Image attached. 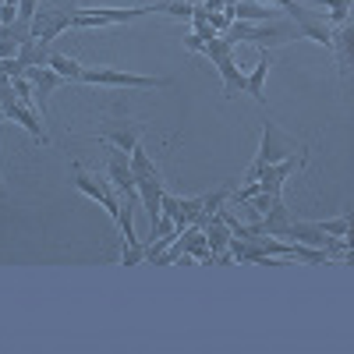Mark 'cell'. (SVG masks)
Listing matches in <instances>:
<instances>
[{"label": "cell", "instance_id": "obj_2", "mask_svg": "<svg viewBox=\"0 0 354 354\" xmlns=\"http://www.w3.org/2000/svg\"><path fill=\"white\" fill-rule=\"evenodd\" d=\"M198 53H205V57H209V61L216 64V71H220V78H223V85H227V96L241 93V88H245V75L234 68V46H230L223 36H216V39H209V43H202Z\"/></svg>", "mask_w": 354, "mask_h": 354}, {"label": "cell", "instance_id": "obj_7", "mask_svg": "<svg viewBox=\"0 0 354 354\" xmlns=\"http://www.w3.org/2000/svg\"><path fill=\"white\" fill-rule=\"evenodd\" d=\"M0 106H4V117H8V121H18L21 128H28V135H32L36 142H50V138H46V128H43V121H39V117H36V110H32V103H18L15 96H8V100L0 103Z\"/></svg>", "mask_w": 354, "mask_h": 354}, {"label": "cell", "instance_id": "obj_3", "mask_svg": "<svg viewBox=\"0 0 354 354\" xmlns=\"http://www.w3.org/2000/svg\"><path fill=\"white\" fill-rule=\"evenodd\" d=\"M88 85H128V88H167L170 78H149V75H128V71H113V68H82V78Z\"/></svg>", "mask_w": 354, "mask_h": 354}, {"label": "cell", "instance_id": "obj_10", "mask_svg": "<svg viewBox=\"0 0 354 354\" xmlns=\"http://www.w3.org/2000/svg\"><path fill=\"white\" fill-rule=\"evenodd\" d=\"M25 78L32 82V100H36V106L46 110V96L53 93L57 85H61V75H57L53 68H46V64H39V68H25Z\"/></svg>", "mask_w": 354, "mask_h": 354}, {"label": "cell", "instance_id": "obj_11", "mask_svg": "<svg viewBox=\"0 0 354 354\" xmlns=\"http://www.w3.org/2000/svg\"><path fill=\"white\" fill-rule=\"evenodd\" d=\"M287 156H290V142L280 138L273 124H262V145H259V156H255V160H262V163H280V160H287Z\"/></svg>", "mask_w": 354, "mask_h": 354}, {"label": "cell", "instance_id": "obj_5", "mask_svg": "<svg viewBox=\"0 0 354 354\" xmlns=\"http://www.w3.org/2000/svg\"><path fill=\"white\" fill-rule=\"evenodd\" d=\"M106 174H110V181L121 188V198H138L135 174H131V156H124V149H117V145H113V153L106 160Z\"/></svg>", "mask_w": 354, "mask_h": 354}, {"label": "cell", "instance_id": "obj_6", "mask_svg": "<svg viewBox=\"0 0 354 354\" xmlns=\"http://www.w3.org/2000/svg\"><path fill=\"white\" fill-rule=\"evenodd\" d=\"M75 188L78 192H85L88 198H96L103 209L117 220V213H121V202L113 198V192H110V181L106 177H88V174H75Z\"/></svg>", "mask_w": 354, "mask_h": 354}, {"label": "cell", "instance_id": "obj_17", "mask_svg": "<svg viewBox=\"0 0 354 354\" xmlns=\"http://www.w3.org/2000/svg\"><path fill=\"white\" fill-rule=\"evenodd\" d=\"M131 174H135V181L138 177H153V174H160L156 167H153V160L145 156V149H142V142L131 149Z\"/></svg>", "mask_w": 354, "mask_h": 354}, {"label": "cell", "instance_id": "obj_14", "mask_svg": "<svg viewBox=\"0 0 354 354\" xmlns=\"http://www.w3.org/2000/svg\"><path fill=\"white\" fill-rule=\"evenodd\" d=\"M230 15L238 18V21H273V18H277V11L255 4V0H241V4H234Z\"/></svg>", "mask_w": 354, "mask_h": 354}, {"label": "cell", "instance_id": "obj_21", "mask_svg": "<svg viewBox=\"0 0 354 354\" xmlns=\"http://www.w3.org/2000/svg\"><path fill=\"white\" fill-rule=\"evenodd\" d=\"M36 8H39V0H18V18L21 21H32Z\"/></svg>", "mask_w": 354, "mask_h": 354}, {"label": "cell", "instance_id": "obj_9", "mask_svg": "<svg viewBox=\"0 0 354 354\" xmlns=\"http://www.w3.org/2000/svg\"><path fill=\"white\" fill-rule=\"evenodd\" d=\"M202 234H205V245H209V259L213 262H230V255H227V245H230V227L220 220V216H213L209 223L202 227Z\"/></svg>", "mask_w": 354, "mask_h": 354}, {"label": "cell", "instance_id": "obj_22", "mask_svg": "<svg viewBox=\"0 0 354 354\" xmlns=\"http://www.w3.org/2000/svg\"><path fill=\"white\" fill-rule=\"evenodd\" d=\"M202 8H205V11H223L227 0H202Z\"/></svg>", "mask_w": 354, "mask_h": 354}, {"label": "cell", "instance_id": "obj_4", "mask_svg": "<svg viewBox=\"0 0 354 354\" xmlns=\"http://www.w3.org/2000/svg\"><path fill=\"white\" fill-rule=\"evenodd\" d=\"M301 163H305V156H287V160H280V163H266L262 174H259V192H266V195H283L287 174L298 170Z\"/></svg>", "mask_w": 354, "mask_h": 354}, {"label": "cell", "instance_id": "obj_15", "mask_svg": "<svg viewBox=\"0 0 354 354\" xmlns=\"http://www.w3.org/2000/svg\"><path fill=\"white\" fill-rule=\"evenodd\" d=\"M266 75H270V57H262L259 61V68L245 78V93L255 100V103H262L266 100V93H262V82H266Z\"/></svg>", "mask_w": 354, "mask_h": 354}, {"label": "cell", "instance_id": "obj_8", "mask_svg": "<svg viewBox=\"0 0 354 354\" xmlns=\"http://www.w3.org/2000/svg\"><path fill=\"white\" fill-rule=\"evenodd\" d=\"M135 188H138L142 209H145V216H149V223H156V220H160V198H163V177H160V174H153V177H138Z\"/></svg>", "mask_w": 354, "mask_h": 354}, {"label": "cell", "instance_id": "obj_16", "mask_svg": "<svg viewBox=\"0 0 354 354\" xmlns=\"http://www.w3.org/2000/svg\"><path fill=\"white\" fill-rule=\"evenodd\" d=\"M46 68H53L57 75L68 78V82H78V78H82V64H78V61H71V57H64V53H50Z\"/></svg>", "mask_w": 354, "mask_h": 354}, {"label": "cell", "instance_id": "obj_1", "mask_svg": "<svg viewBox=\"0 0 354 354\" xmlns=\"http://www.w3.org/2000/svg\"><path fill=\"white\" fill-rule=\"evenodd\" d=\"M78 8L71 4V0H53L50 8H36V15H32V39H53V36H61L64 28H71V15H75Z\"/></svg>", "mask_w": 354, "mask_h": 354}, {"label": "cell", "instance_id": "obj_18", "mask_svg": "<svg viewBox=\"0 0 354 354\" xmlns=\"http://www.w3.org/2000/svg\"><path fill=\"white\" fill-rule=\"evenodd\" d=\"M322 234H330V238H347V230H351V223H347V216H340V220H322V223H315Z\"/></svg>", "mask_w": 354, "mask_h": 354}, {"label": "cell", "instance_id": "obj_20", "mask_svg": "<svg viewBox=\"0 0 354 354\" xmlns=\"http://www.w3.org/2000/svg\"><path fill=\"white\" fill-rule=\"evenodd\" d=\"M181 213H185L188 223H192V220L202 213V195H198V198H181Z\"/></svg>", "mask_w": 354, "mask_h": 354}, {"label": "cell", "instance_id": "obj_12", "mask_svg": "<svg viewBox=\"0 0 354 354\" xmlns=\"http://www.w3.org/2000/svg\"><path fill=\"white\" fill-rule=\"evenodd\" d=\"M103 138H110L117 149H124V153H131L135 145L142 142V124H135V121H124V124H110L106 131H103Z\"/></svg>", "mask_w": 354, "mask_h": 354}, {"label": "cell", "instance_id": "obj_13", "mask_svg": "<svg viewBox=\"0 0 354 354\" xmlns=\"http://www.w3.org/2000/svg\"><path fill=\"white\" fill-rule=\"evenodd\" d=\"M18 61H21L25 68L46 64V61H50V43H46V39H28V43H21V46H18Z\"/></svg>", "mask_w": 354, "mask_h": 354}, {"label": "cell", "instance_id": "obj_19", "mask_svg": "<svg viewBox=\"0 0 354 354\" xmlns=\"http://www.w3.org/2000/svg\"><path fill=\"white\" fill-rule=\"evenodd\" d=\"M11 88H15L18 103H32V82L28 78H11Z\"/></svg>", "mask_w": 354, "mask_h": 354}, {"label": "cell", "instance_id": "obj_23", "mask_svg": "<svg viewBox=\"0 0 354 354\" xmlns=\"http://www.w3.org/2000/svg\"><path fill=\"white\" fill-rule=\"evenodd\" d=\"M270 4H283V0H270Z\"/></svg>", "mask_w": 354, "mask_h": 354}]
</instances>
